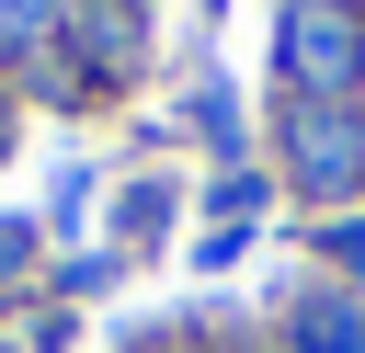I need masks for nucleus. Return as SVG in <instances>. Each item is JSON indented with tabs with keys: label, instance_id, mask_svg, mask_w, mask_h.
<instances>
[{
	"label": "nucleus",
	"instance_id": "nucleus-1",
	"mask_svg": "<svg viewBox=\"0 0 365 353\" xmlns=\"http://www.w3.org/2000/svg\"><path fill=\"white\" fill-rule=\"evenodd\" d=\"M285 68H297L308 91H354V80H365V11H342V0H297V23H285Z\"/></svg>",
	"mask_w": 365,
	"mask_h": 353
},
{
	"label": "nucleus",
	"instance_id": "nucleus-2",
	"mask_svg": "<svg viewBox=\"0 0 365 353\" xmlns=\"http://www.w3.org/2000/svg\"><path fill=\"white\" fill-rule=\"evenodd\" d=\"M297 171H308V194H342V182L365 171V125H342V114H297Z\"/></svg>",
	"mask_w": 365,
	"mask_h": 353
},
{
	"label": "nucleus",
	"instance_id": "nucleus-3",
	"mask_svg": "<svg viewBox=\"0 0 365 353\" xmlns=\"http://www.w3.org/2000/svg\"><path fill=\"white\" fill-rule=\"evenodd\" d=\"M297 353H365V307H342V296L297 307Z\"/></svg>",
	"mask_w": 365,
	"mask_h": 353
},
{
	"label": "nucleus",
	"instance_id": "nucleus-4",
	"mask_svg": "<svg viewBox=\"0 0 365 353\" xmlns=\"http://www.w3.org/2000/svg\"><path fill=\"white\" fill-rule=\"evenodd\" d=\"M331 251H342V262H354V273H365V228H331Z\"/></svg>",
	"mask_w": 365,
	"mask_h": 353
}]
</instances>
